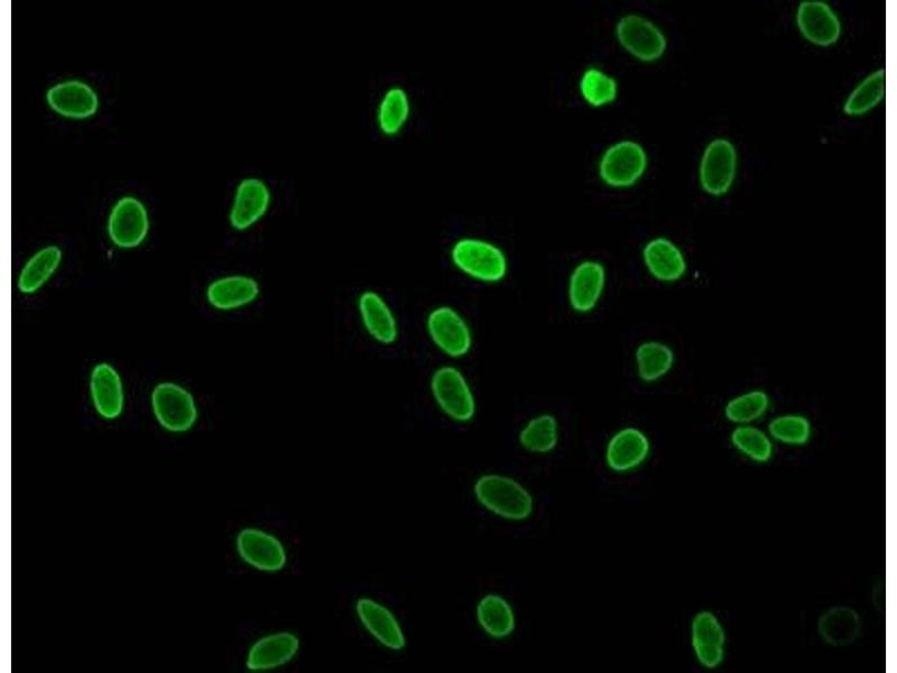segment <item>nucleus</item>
Returning a JSON list of instances; mask_svg holds the SVG:
<instances>
[{
    "label": "nucleus",
    "instance_id": "nucleus-1",
    "mask_svg": "<svg viewBox=\"0 0 897 673\" xmlns=\"http://www.w3.org/2000/svg\"><path fill=\"white\" fill-rule=\"evenodd\" d=\"M450 258L459 272L483 284H498L509 272V260L505 250L484 238H459L451 246Z\"/></svg>",
    "mask_w": 897,
    "mask_h": 673
},
{
    "label": "nucleus",
    "instance_id": "nucleus-2",
    "mask_svg": "<svg viewBox=\"0 0 897 673\" xmlns=\"http://www.w3.org/2000/svg\"><path fill=\"white\" fill-rule=\"evenodd\" d=\"M478 501L490 512L509 521L529 519L535 500L515 480L496 474L480 478L473 487Z\"/></svg>",
    "mask_w": 897,
    "mask_h": 673
},
{
    "label": "nucleus",
    "instance_id": "nucleus-3",
    "mask_svg": "<svg viewBox=\"0 0 897 673\" xmlns=\"http://www.w3.org/2000/svg\"><path fill=\"white\" fill-rule=\"evenodd\" d=\"M648 162V154L640 143L621 139L609 145L602 154L598 176L609 188L627 189L641 180Z\"/></svg>",
    "mask_w": 897,
    "mask_h": 673
},
{
    "label": "nucleus",
    "instance_id": "nucleus-4",
    "mask_svg": "<svg viewBox=\"0 0 897 673\" xmlns=\"http://www.w3.org/2000/svg\"><path fill=\"white\" fill-rule=\"evenodd\" d=\"M430 389L437 405L449 419L467 424L476 416V396L458 368L446 366L437 369L431 377Z\"/></svg>",
    "mask_w": 897,
    "mask_h": 673
},
{
    "label": "nucleus",
    "instance_id": "nucleus-5",
    "mask_svg": "<svg viewBox=\"0 0 897 673\" xmlns=\"http://www.w3.org/2000/svg\"><path fill=\"white\" fill-rule=\"evenodd\" d=\"M608 283L605 265L598 260H584L570 271L567 281V300L571 312L590 315L602 302Z\"/></svg>",
    "mask_w": 897,
    "mask_h": 673
},
{
    "label": "nucleus",
    "instance_id": "nucleus-6",
    "mask_svg": "<svg viewBox=\"0 0 897 673\" xmlns=\"http://www.w3.org/2000/svg\"><path fill=\"white\" fill-rule=\"evenodd\" d=\"M615 36L627 54L642 63L661 59L668 46L663 32L639 14L621 16L616 23Z\"/></svg>",
    "mask_w": 897,
    "mask_h": 673
},
{
    "label": "nucleus",
    "instance_id": "nucleus-7",
    "mask_svg": "<svg viewBox=\"0 0 897 673\" xmlns=\"http://www.w3.org/2000/svg\"><path fill=\"white\" fill-rule=\"evenodd\" d=\"M427 329L436 347L450 358H463L472 350L471 327L452 306L433 309L427 318Z\"/></svg>",
    "mask_w": 897,
    "mask_h": 673
},
{
    "label": "nucleus",
    "instance_id": "nucleus-8",
    "mask_svg": "<svg viewBox=\"0 0 897 673\" xmlns=\"http://www.w3.org/2000/svg\"><path fill=\"white\" fill-rule=\"evenodd\" d=\"M152 404L158 423L169 431H188L197 422L192 395L177 384H158L152 394Z\"/></svg>",
    "mask_w": 897,
    "mask_h": 673
},
{
    "label": "nucleus",
    "instance_id": "nucleus-9",
    "mask_svg": "<svg viewBox=\"0 0 897 673\" xmlns=\"http://www.w3.org/2000/svg\"><path fill=\"white\" fill-rule=\"evenodd\" d=\"M272 191L258 178L244 179L237 187L229 221L237 231H246L257 224L270 210Z\"/></svg>",
    "mask_w": 897,
    "mask_h": 673
},
{
    "label": "nucleus",
    "instance_id": "nucleus-10",
    "mask_svg": "<svg viewBox=\"0 0 897 673\" xmlns=\"http://www.w3.org/2000/svg\"><path fill=\"white\" fill-rule=\"evenodd\" d=\"M737 154L733 145L724 138L715 139L706 148L700 167V180L713 195L727 193L733 182Z\"/></svg>",
    "mask_w": 897,
    "mask_h": 673
},
{
    "label": "nucleus",
    "instance_id": "nucleus-11",
    "mask_svg": "<svg viewBox=\"0 0 897 673\" xmlns=\"http://www.w3.org/2000/svg\"><path fill=\"white\" fill-rule=\"evenodd\" d=\"M237 550L245 562L261 572H280L287 563L281 541L257 529H245L238 535Z\"/></svg>",
    "mask_w": 897,
    "mask_h": 673
},
{
    "label": "nucleus",
    "instance_id": "nucleus-12",
    "mask_svg": "<svg viewBox=\"0 0 897 673\" xmlns=\"http://www.w3.org/2000/svg\"><path fill=\"white\" fill-rule=\"evenodd\" d=\"M651 451L648 436L635 427H626L615 433L606 446L605 460L615 473H626L641 466Z\"/></svg>",
    "mask_w": 897,
    "mask_h": 673
},
{
    "label": "nucleus",
    "instance_id": "nucleus-13",
    "mask_svg": "<svg viewBox=\"0 0 897 673\" xmlns=\"http://www.w3.org/2000/svg\"><path fill=\"white\" fill-rule=\"evenodd\" d=\"M148 227L147 212L139 200L125 197L116 203L109 223L110 236L115 245L137 247L145 239Z\"/></svg>",
    "mask_w": 897,
    "mask_h": 673
},
{
    "label": "nucleus",
    "instance_id": "nucleus-14",
    "mask_svg": "<svg viewBox=\"0 0 897 673\" xmlns=\"http://www.w3.org/2000/svg\"><path fill=\"white\" fill-rule=\"evenodd\" d=\"M642 260L650 276L662 283L681 280L688 269L682 250L665 237L648 242L642 250Z\"/></svg>",
    "mask_w": 897,
    "mask_h": 673
},
{
    "label": "nucleus",
    "instance_id": "nucleus-15",
    "mask_svg": "<svg viewBox=\"0 0 897 673\" xmlns=\"http://www.w3.org/2000/svg\"><path fill=\"white\" fill-rule=\"evenodd\" d=\"M48 105L58 114L70 119H88L99 108L93 89L81 81H66L52 87L47 92Z\"/></svg>",
    "mask_w": 897,
    "mask_h": 673
},
{
    "label": "nucleus",
    "instance_id": "nucleus-16",
    "mask_svg": "<svg viewBox=\"0 0 897 673\" xmlns=\"http://www.w3.org/2000/svg\"><path fill=\"white\" fill-rule=\"evenodd\" d=\"M361 624L381 644L392 650L404 649L406 641L399 620L385 606L368 598L356 605Z\"/></svg>",
    "mask_w": 897,
    "mask_h": 673
},
{
    "label": "nucleus",
    "instance_id": "nucleus-17",
    "mask_svg": "<svg viewBox=\"0 0 897 673\" xmlns=\"http://www.w3.org/2000/svg\"><path fill=\"white\" fill-rule=\"evenodd\" d=\"M358 309L369 336L383 345H392L397 340L396 318L390 305L380 294L374 291H365L359 296Z\"/></svg>",
    "mask_w": 897,
    "mask_h": 673
},
{
    "label": "nucleus",
    "instance_id": "nucleus-18",
    "mask_svg": "<svg viewBox=\"0 0 897 673\" xmlns=\"http://www.w3.org/2000/svg\"><path fill=\"white\" fill-rule=\"evenodd\" d=\"M300 648L299 638L289 632L276 633L258 640L249 650L247 668L267 671L290 662Z\"/></svg>",
    "mask_w": 897,
    "mask_h": 673
},
{
    "label": "nucleus",
    "instance_id": "nucleus-19",
    "mask_svg": "<svg viewBox=\"0 0 897 673\" xmlns=\"http://www.w3.org/2000/svg\"><path fill=\"white\" fill-rule=\"evenodd\" d=\"M797 22L804 36L817 45H831L836 43L840 36V22L834 12L826 3H801Z\"/></svg>",
    "mask_w": 897,
    "mask_h": 673
},
{
    "label": "nucleus",
    "instance_id": "nucleus-20",
    "mask_svg": "<svg viewBox=\"0 0 897 673\" xmlns=\"http://www.w3.org/2000/svg\"><path fill=\"white\" fill-rule=\"evenodd\" d=\"M91 395L104 419H116L124 407V392L119 373L109 364H99L91 374Z\"/></svg>",
    "mask_w": 897,
    "mask_h": 673
},
{
    "label": "nucleus",
    "instance_id": "nucleus-21",
    "mask_svg": "<svg viewBox=\"0 0 897 673\" xmlns=\"http://www.w3.org/2000/svg\"><path fill=\"white\" fill-rule=\"evenodd\" d=\"M818 630L827 644L845 648L854 644L861 637L862 619L855 609L836 606L820 617Z\"/></svg>",
    "mask_w": 897,
    "mask_h": 673
},
{
    "label": "nucleus",
    "instance_id": "nucleus-22",
    "mask_svg": "<svg viewBox=\"0 0 897 673\" xmlns=\"http://www.w3.org/2000/svg\"><path fill=\"white\" fill-rule=\"evenodd\" d=\"M725 632L716 616L709 612L698 614L693 624V644L699 662L717 668L724 660Z\"/></svg>",
    "mask_w": 897,
    "mask_h": 673
},
{
    "label": "nucleus",
    "instance_id": "nucleus-23",
    "mask_svg": "<svg viewBox=\"0 0 897 673\" xmlns=\"http://www.w3.org/2000/svg\"><path fill=\"white\" fill-rule=\"evenodd\" d=\"M412 112L408 91L395 85L382 94L377 109L378 128L386 137H395L407 125Z\"/></svg>",
    "mask_w": 897,
    "mask_h": 673
},
{
    "label": "nucleus",
    "instance_id": "nucleus-24",
    "mask_svg": "<svg viewBox=\"0 0 897 673\" xmlns=\"http://www.w3.org/2000/svg\"><path fill=\"white\" fill-rule=\"evenodd\" d=\"M259 284L249 277H228L211 283L208 300L221 310H233L254 302L259 295Z\"/></svg>",
    "mask_w": 897,
    "mask_h": 673
},
{
    "label": "nucleus",
    "instance_id": "nucleus-25",
    "mask_svg": "<svg viewBox=\"0 0 897 673\" xmlns=\"http://www.w3.org/2000/svg\"><path fill=\"white\" fill-rule=\"evenodd\" d=\"M635 360L640 381L652 384L659 382L672 371L675 355L668 344L659 340H647L637 347Z\"/></svg>",
    "mask_w": 897,
    "mask_h": 673
},
{
    "label": "nucleus",
    "instance_id": "nucleus-26",
    "mask_svg": "<svg viewBox=\"0 0 897 673\" xmlns=\"http://www.w3.org/2000/svg\"><path fill=\"white\" fill-rule=\"evenodd\" d=\"M560 439V425L552 413H540L527 422L518 434V442L527 452H552Z\"/></svg>",
    "mask_w": 897,
    "mask_h": 673
},
{
    "label": "nucleus",
    "instance_id": "nucleus-27",
    "mask_svg": "<svg viewBox=\"0 0 897 673\" xmlns=\"http://www.w3.org/2000/svg\"><path fill=\"white\" fill-rule=\"evenodd\" d=\"M478 619L484 632L493 639H506L515 631L516 618L511 604L502 596L490 594L478 606Z\"/></svg>",
    "mask_w": 897,
    "mask_h": 673
},
{
    "label": "nucleus",
    "instance_id": "nucleus-28",
    "mask_svg": "<svg viewBox=\"0 0 897 673\" xmlns=\"http://www.w3.org/2000/svg\"><path fill=\"white\" fill-rule=\"evenodd\" d=\"M579 91L587 105L602 109L617 99L619 86L612 75L597 67H590L580 77Z\"/></svg>",
    "mask_w": 897,
    "mask_h": 673
},
{
    "label": "nucleus",
    "instance_id": "nucleus-29",
    "mask_svg": "<svg viewBox=\"0 0 897 673\" xmlns=\"http://www.w3.org/2000/svg\"><path fill=\"white\" fill-rule=\"evenodd\" d=\"M63 260V251L48 246L36 253L22 271L19 288L23 293L36 292L57 271Z\"/></svg>",
    "mask_w": 897,
    "mask_h": 673
},
{
    "label": "nucleus",
    "instance_id": "nucleus-30",
    "mask_svg": "<svg viewBox=\"0 0 897 673\" xmlns=\"http://www.w3.org/2000/svg\"><path fill=\"white\" fill-rule=\"evenodd\" d=\"M770 407V396L761 390L751 391L730 400L726 407V418L733 424H751L763 416Z\"/></svg>",
    "mask_w": 897,
    "mask_h": 673
},
{
    "label": "nucleus",
    "instance_id": "nucleus-31",
    "mask_svg": "<svg viewBox=\"0 0 897 673\" xmlns=\"http://www.w3.org/2000/svg\"><path fill=\"white\" fill-rule=\"evenodd\" d=\"M885 94V70L867 77L850 96L845 112L851 116L864 115L878 105Z\"/></svg>",
    "mask_w": 897,
    "mask_h": 673
},
{
    "label": "nucleus",
    "instance_id": "nucleus-32",
    "mask_svg": "<svg viewBox=\"0 0 897 673\" xmlns=\"http://www.w3.org/2000/svg\"><path fill=\"white\" fill-rule=\"evenodd\" d=\"M731 442L738 450L760 462L769 461L773 455L770 438L760 429L751 426L736 428L731 434Z\"/></svg>",
    "mask_w": 897,
    "mask_h": 673
},
{
    "label": "nucleus",
    "instance_id": "nucleus-33",
    "mask_svg": "<svg viewBox=\"0 0 897 673\" xmlns=\"http://www.w3.org/2000/svg\"><path fill=\"white\" fill-rule=\"evenodd\" d=\"M770 434L776 440L787 445H805L811 437L809 420L798 414H786L770 423Z\"/></svg>",
    "mask_w": 897,
    "mask_h": 673
}]
</instances>
